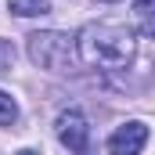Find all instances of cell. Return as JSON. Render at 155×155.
I'll use <instances>...</instances> for the list:
<instances>
[{
  "mask_svg": "<svg viewBox=\"0 0 155 155\" xmlns=\"http://www.w3.org/2000/svg\"><path fill=\"white\" fill-rule=\"evenodd\" d=\"M76 54L87 69H126L137 54V33L119 22H90L76 33Z\"/></svg>",
  "mask_w": 155,
  "mask_h": 155,
  "instance_id": "6da1fadb",
  "label": "cell"
},
{
  "mask_svg": "<svg viewBox=\"0 0 155 155\" xmlns=\"http://www.w3.org/2000/svg\"><path fill=\"white\" fill-rule=\"evenodd\" d=\"M105 4H119V0H105Z\"/></svg>",
  "mask_w": 155,
  "mask_h": 155,
  "instance_id": "30bf717a",
  "label": "cell"
},
{
  "mask_svg": "<svg viewBox=\"0 0 155 155\" xmlns=\"http://www.w3.org/2000/svg\"><path fill=\"white\" fill-rule=\"evenodd\" d=\"M15 155H40V152H33V148H22V152H15Z\"/></svg>",
  "mask_w": 155,
  "mask_h": 155,
  "instance_id": "9c48e42d",
  "label": "cell"
},
{
  "mask_svg": "<svg viewBox=\"0 0 155 155\" xmlns=\"http://www.w3.org/2000/svg\"><path fill=\"white\" fill-rule=\"evenodd\" d=\"M144 144H148V126L141 119H130V123H119L116 130L108 134L105 152L108 155H141Z\"/></svg>",
  "mask_w": 155,
  "mask_h": 155,
  "instance_id": "277c9868",
  "label": "cell"
},
{
  "mask_svg": "<svg viewBox=\"0 0 155 155\" xmlns=\"http://www.w3.org/2000/svg\"><path fill=\"white\" fill-rule=\"evenodd\" d=\"M29 58L36 69H47V72H65L76 58V36L69 33H58V29H43V33H33L29 36Z\"/></svg>",
  "mask_w": 155,
  "mask_h": 155,
  "instance_id": "7a4b0ae2",
  "label": "cell"
},
{
  "mask_svg": "<svg viewBox=\"0 0 155 155\" xmlns=\"http://www.w3.org/2000/svg\"><path fill=\"white\" fill-rule=\"evenodd\" d=\"M54 130H58V141L72 155H94V148H90V123H87V116L79 108L61 112L58 123H54Z\"/></svg>",
  "mask_w": 155,
  "mask_h": 155,
  "instance_id": "3957f363",
  "label": "cell"
},
{
  "mask_svg": "<svg viewBox=\"0 0 155 155\" xmlns=\"http://www.w3.org/2000/svg\"><path fill=\"white\" fill-rule=\"evenodd\" d=\"M15 119H18V105H15V97L0 90V126H15Z\"/></svg>",
  "mask_w": 155,
  "mask_h": 155,
  "instance_id": "52a82bcc",
  "label": "cell"
},
{
  "mask_svg": "<svg viewBox=\"0 0 155 155\" xmlns=\"http://www.w3.org/2000/svg\"><path fill=\"white\" fill-rule=\"evenodd\" d=\"M7 11L18 18H36V15H51V0H7Z\"/></svg>",
  "mask_w": 155,
  "mask_h": 155,
  "instance_id": "5b68a950",
  "label": "cell"
},
{
  "mask_svg": "<svg viewBox=\"0 0 155 155\" xmlns=\"http://www.w3.org/2000/svg\"><path fill=\"white\" fill-rule=\"evenodd\" d=\"M11 65H15V47L11 40H0V72H11Z\"/></svg>",
  "mask_w": 155,
  "mask_h": 155,
  "instance_id": "ba28073f",
  "label": "cell"
},
{
  "mask_svg": "<svg viewBox=\"0 0 155 155\" xmlns=\"http://www.w3.org/2000/svg\"><path fill=\"white\" fill-rule=\"evenodd\" d=\"M134 18L144 25L148 36H155V0H137L134 4Z\"/></svg>",
  "mask_w": 155,
  "mask_h": 155,
  "instance_id": "8992f818",
  "label": "cell"
}]
</instances>
